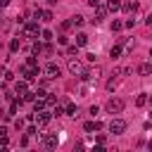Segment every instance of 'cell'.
Wrapping results in <instances>:
<instances>
[{
    "mask_svg": "<svg viewBox=\"0 0 152 152\" xmlns=\"http://www.w3.org/2000/svg\"><path fill=\"white\" fill-rule=\"evenodd\" d=\"M40 36H43V40H52V33H50V31H48V28H45V31H43V33H40Z\"/></svg>",
    "mask_w": 152,
    "mask_h": 152,
    "instance_id": "obj_21",
    "label": "cell"
},
{
    "mask_svg": "<svg viewBox=\"0 0 152 152\" xmlns=\"http://www.w3.org/2000/svg\"><path fill=\"white\" fill-rule=\"evenodd\" d=\"M5 135H7V128H5V126H0V138H5Z\"/></svg>",
    "mask_w": 152,
    "mask_h": 152,
    "instance_id": "obj_28",
    "label": "cell"
},
{
    "mask_svg": "<svg viewBox=\"0 0 152 152\" xmlns=\"http://www.w3.org/2000/svg\"><path fill=\"white\" fill-rule=\"evenodd\" d=\"M88 5H90V7H97V5H100V0H88Z\"/></svg>",
    "mask_w": 152,
    "mask_h": 152,
    "instance_id": "obj_29",
    "label": "cell"
},
{
    "mask_svg": "<svg viewBox=\"0 0 152 152\" xmlns=\"http://www.w3.org/2000/svg\"><path fill=\"white\" fill-rule=\"evenodd\" d=\"M135 104H138V107L147 104V95H145V93H142V95H138V97H135Z\"/></svg>",
    "mask_w": 152,
    "mask_h": 152,
    "instance_id": "obj_16",
    "label": "cell"
},
{
    "mask_svg": "<svg viewBox=\"0 0 152 152\" xmlns=\"http://www.w3.org/2000/svg\"><path fill=\"white\" fill-rule=\"evenodd\" d=\"M43 50H45V48H43V45H40V43H36V45H33V52H36V55H40V52H43Z\"/></svg>",
    "mask_w": 152,
    "mask_h": 152,
    "instance_id": "obj_23",
    "label": "cell"
},
{
    "mask_svg": "<svg viewBox=\"0 0 152 152\" xmlns=\"http://www.w3.org/2000/svg\"><path fill=\"white\" fill-rule=\"evenodd\" d=\"M124 131H126V121H121V119H112V121H109V133L121 135Z\"/></svg>",
    "mask_w": 152,
    "mask_h": 152,
    "instance_id": "obj_2",
    "label": "cell"
},
{
    "mask_svg": "<svg viewBox=\"0 0 152 152\" xmlns=\"http://www.w3.org/2000/svg\"><path fill=\"white\" fill-rule=\"evenodd\" d=\"M104 17H107V7H104V5H97V7H95V17H93L90 21H93V24H100Z\"/></svg>",
    "mask_w": 152,
    "mask_h": 152,
    "instance_id": "obj_5",
    "label": "cell"
},
{
    "mask_svg": "<svg viewBox=\"0 0 152 152\" xmlns=\"http://www.w3.org/2000/svg\"><path fill=\"white\" fill-rule=\"evenodd\" d=\"M43 71H45V78H57V76L62 74V69H59V66H57L55 62L45 64V69H43Z\"/></svg>",
    "mask_w": 152,
    "mask_h": 152,
    "instance_id": "obj_3",
    "label": "cell"
},
{
    "mask_svg": "<svg viewBox=\"0 0 152 152\" xmlns=\"http://www.w3.org/2000/svg\"><path fill=\"white\" fill-rule=\"evenodd\" d=\"M121 28H124L121 21H112V31H121Z\"/></svg>",
    "mask_w": 152,
    "mask_h": 152,
    "instance_id": "obj_20",
    "label": "cell"
},
{
    "mask_svg": "<svg viewBox=\"0 0 152 152\" xmlns=\"http://www.w3.org/2000/svg\"><path fill=\"white\" fill-rule=\"evenodd\" d=\"M104 109H107L109 114H121V112H124V100H119V97H109L107 104H104Z\"/></svg>",
    "mask_w": 152,
    "mask_h": 152,
    "instance_id": "obj_1",
    "label": "cell"
},
{
    "mask_svg": "<svg viewBox=\"0 0 152 152\" xmlns=\"http://www.w3.org/2000/svg\"><path fill=\"white\" fill-rule=\"evenodd\" d=\"M86 43H88V36H86V33H78V36H76V48H83Z\"/></svg>",
    "mask_w": 152,
    "mask_h": 152,
    "instance_id": "obj_15",
    "label": "cell"
},
{
    "mask_svg": "<svg viewBox=\"0 0 152 152\" xmlns=\"http://www.w3.org/2000/svg\"><path fill=\"white\" fill-rule=\"evenodd\" d=\"M50 119H52V114H50V112H45V109H38V112H36V121H38V126L50 124Z\"/></svg>",
    "mask_w": 152,
    "mask_h": 152,
    "instance_id": "obj_4",
    "label": "cell"
},
{
    "mask_svg": "<svg viewBox=\"0 0 152 152\" xmlns=\"http://www.w3.org/2000/svg\"><path fill=\"white\" fill-rule=\"evenodd\" d=\"M69 71H71V74H81V71H83V64H81L78 59L69 57Z\"/></svg>",
    "mask_w": 152,
    "mask_h": 152,
    "instance_id": "obj_8",
    "label": "cell"
},
{
    "mask_svg": "<svg viewBox=\"0 0 152 152\" xmlns=\"http://www.w3.org/2000/svg\"><path fill=\"white\" fill-rule=\"evenodd\" d=\"M36 19H40V21H52V12H50V10H36Z\"/></svg>",
    "mask_w": 152,
    "mask_h": 152,
    "instance_id": "obj_10",
    "label": "cell"
},
{
    "mask_svg": "<svg viewBox=\"0 0 152 152\" xmlns=\"http://www.w3.org/2000/svg\"><path fill=\"white\" fill-rule=\"evenodd\" d=\"M24 36H26V38H36V36H38V24H36V21L26 24V26H24Z\"/></svg>",
    "mask_w": 152,
    "mask_h": 152,
    "instance_id": "obj_6",
    "label": "cell"
},
{
    "mask_svg": "<svg viewBox=\"0 0 152 152\" xmlns=\"http://www.w3.org/2000/svg\"><path fill=\"white\" fill-rule=\"evenodd\" d=\"M48 5H57V0H48Z\"/></svg>",
    "mask_w": 152,
    "mask_h": 152,
    "instance_id": "obj_31",
    "label": "cell"
},
{
    "mask_svg": "<svg viewBox=\"0 0 152 152\" xmlns=\"http://www.w3.org/2000/svg\"><path fill=\"white\" fill-rule=\"evenodd\" d=\"M107 12H116V10H121V0H107Z\"/></svg>",
    "mask_w": 152,
    "mask_h": 152,
    "instance_id": "obj_12",
    "label": "cell"
},
{
    "mask_svg": "<svg viewBox=\"0 0 152 152\" xmlns=\"http://www.w3.org/2000/svg\"><path fill=\"white\" fill-rule=\"evenodd\" d=\"M10 50H12V52H14V50H19V40H17V38L10 43Z\"/></svg>",
    "mask_w": 152,
    "mask_h": 152,
    "instance_id": "obj_22",
    "label": "cell"
},
{
    "mask_svg": "<svg viewBox=\"0 0 152 152\" xmlns=\"http://www.w3.org/2000/svg\"><path fill=\"white\" fill-rule=\"evenodd\" d=\"M64 112H66V114H71V116H76V104H71V102H66V107H64Z\"/></svg>",
    "mask_w": 152,
    "mask_h": 152,
    "instance_id": "obj_17",
    "label": "cell"
},
{
    "mask_svg": "<svg viewBox=\"0 0 152 152\" xmlns=\"http://www.w3.org/2000/svg\"><path fill=\"white\" fill-rule=\"evenodd\" d=\"M7 2H10V0H0V7H5V5H7Z\"/></svg>",
    "mask_w": 152,
    "mask_h": 152,
    "instance_id": "obj_30",
    "label": "cell"
},
{
    "mask_svg": "<svg viewBox=\"0 0 152 152\" xmlns=\"http://www.w3.org/2000/svg\"><path fill=\"white\" fill-rule=\"evenodd\" d=\"M26 135H36V126H28L26 128Z\"/></svg>",
    "mask_w": 152,
    "mask_h": 152,
    "instance_id": "obj_27",
    "label": "cell"
},
{
    "mask_svg": "<svg viewBox=\"0 0 152 152\" xmlns=\"http://www.w3.org/2000/svg\"><path fill=\"white\" fill-rule=\"evenodd\" d=\"M83 131H86V133H93V131H102V124H100V121H86V124H83Z\"/></svg>",
    "mask_w": 152,
    "mask_h": 152,
    "instance_id": "obj_9",
    "label": "cell"
},
{
    "mask_svg": "<svg viewBox=\"0 0 152 152\" xmlns=\"http://www.w3.org/2000/svg\"><path fill=\"white\" fill-rule=\"evenodd\" d=\"M121 7H124V12H128V14H135V10H138V5H135V2H124Z\"/></svg>",
    "mask_w": 152,
    "mask_h": 152,
    "instance_id": "obj_13",
    "label": "cell"
},
{
    "mask_svg": "<svg viewBox=\"0 0 152 152\" xmlns=\"http://www.w3.org/2000/svg\"><path fill=\"white\" fill-rule=\"evenodd\" d=\"M138 74H140V76H150V74H152V64H147V62H142V64L138 66Z\"/></svg>",
    "mask_w": 152,
    "mask_h": 152,
    "instance_id": "obj_11",
    "label": "cell"
},
{
    "mask_svg": "<svg viewBox=\"0 0 152 152\" xmlns=\"http://www.w3.org/2000/svg\"><path fill=\"white\" fill-rule=\"evenodd\" d=\"M14 90H17V95H24V93L28 90V86H26V81H19V83L14 86Z\"/></svg>",
    "mask_w": 152,
    "mask_h": 152,
    "instance_id": "obj_14",
    "label": "cell"
},
{
    "mask_svg": "<svg viewBox=\"0 0 152 152\" xmlns=\"http://www.w3.org/2000/svg\"><path fill=\"white\" fill-rule=\"evenodd\" d=\"M83 21H86V19H83L81 14H76V17H71V24H74V26H81Z\"/></svg>",
    "mask_w": 152,
    "mask_h": 152,
    "instance_id": "obj_18",
    "label": "cell"
},
{
    "mask_svg": "<svg viewBox=\"0 0 152 152\" xmlns=\"http://www.w3.org/2000/svg\"><path fill=\"white\" fill-rule=\"evenodd\" d=\"M57 142H59V140H57V135H55V133H48V135H43V145H45L48 150L57 147Z\"/></svg>",
    "mask_w": 152,
    "mask_h": 152,
    "instance_id": "obj_7",
    "label": "cell"
},
{
    "mask_svg": "<svg viewBox=\"0 0 152 152\" xmlns=\"http://www.w3.org/2000/svg\"><path fill=\"white\" fill-rule=\"evenodd\" d=\"M116 88V78H112V81H107V90H114Z\"/></svg>",
    "mask_w": 152,
    "mask_h": 152,
    "instance_id": "obj_24",
    "label": "cell"
},
{
    "mask_svg": "<svg viewBox=\"0 0 152 152\" xmlns=\"http://www.w3.org/2000/svg\"><path fill=\"white\" fill-rule=\"evenodd\" d=\"M150 57H152V50H150Z\"/></svg>",
    "mask_w": 152,
    "mask_h": 152,
    "instance_id": "obj_33",
    "label": "cell"
},
{
    "mask_svg": "<svg viewBox=\"0 0 152 152\" xmlns=\"http://www.w3.org/2000/svg\"><path fill=\"white\" fill-rule=\"evenodd\" d=\"M0 24H2V12H0Z\"/></svg>",
    "mask_w": 152,
    "mask_h": 152,
    "instance_id": "obj_32",
    "label": "cell"
},
{
    "mask_svg": "<svg viewBox=\"0 0 152 152\" xmlns=\"http://www.w3.org/2000/svg\"><path fill=\"white\" fill-rule=\"evenodd\" d=\"M26 66H36V57H28L26 59Z\"/></svg>",
    "mask_w": 152,
    "mask_h": 152,
    "instance_id": "obj_26",
    "label": "cell"
},
{
    "mask_svg": "<svg viewBox=\"0 0 152 152\" xmlns=\"http://www.w3.org/2000/svg\"><path fill=\"white\" fill-rule=\"evenodd\" d=\"M14 128H17V131H21V128H24V121H21V119H17V121H14Z\"/></svg>",
    "mask_w": 152,
    "mask_h": 152,
    "instance_id": "obj_25",
    "label": "cell"
},
{
    "mask_svg": "<svg viewBox=\"0 0 152 152\" xmlns=\"http://www.w3.org/2000/svg\"><path fill=\"white\" fill-rule=\"evenodd\" d=\"M119 55H121V48H112V50H109V57H112V59H116Z\"/></svg>",
    "mask_w": 152,
    "mask_h": 152,
    "instance_id": "obj_19",
    "label": "cell"
}]
</instances>
